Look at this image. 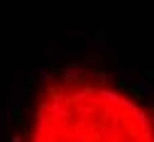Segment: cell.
<instances>
[{
  "mask_svg": "<svg viewBox=\"0 0 154 142\" xmlns=\"http://www.w3.org/2000/svg\"><path fill=\"white\" fill-rule=\"evenodd\" d=\"M25 142H154V115L112 84L64 76L42 91Z\"/></svg>",
  "mask_w": 154,
  "mask_h": 142,
  "instance_id": "1",
  "label": "cell"
}]
</instances>
